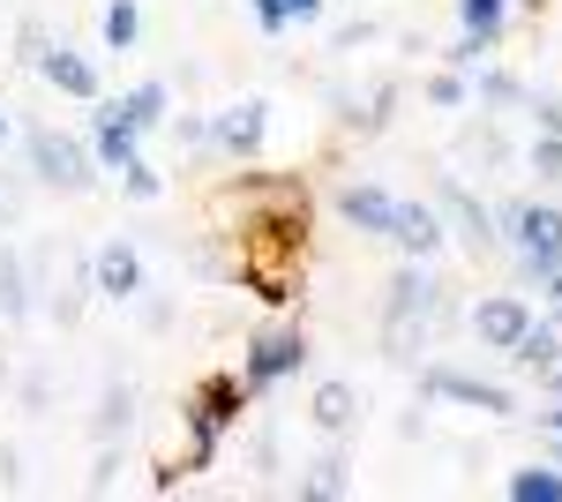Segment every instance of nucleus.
Instances as JSON below:
<instances>
[{
  "label": "nucleus",
  "instance_id": "obj_1",
  "mask_svg": "<svg viewBox=\"0 0 562 502\" xmlns=\"http://www.w3.org/2000/svg\"><path fill=\"white\" fill-rule=\"evenodd\" d=\"M435 323H442V286H435V270L420 255H405L383 293V353L390 360H428Z\"/></svg>",
  "mask_w": 562,
  "mask_h": 502
},
{
  "label": "nucleus",
  "instance_id": "obj_2",
  "mask_svg": "<svg viewBox=\"0 0 562 502\" xmlns=\"http://www.w3.org/2000/svg\"><path fill=\"white\" fill-rule=\"evenodd\" d=\"M256 390L240 376H203L195 382V398L180 405L188 420V472H211L217 465V443H225V427H240V405H248Z\"/></svg>",
  "mask_w": 562,
  "mask_h": 502
},
{
  "label": "nucleus",
  "instance_id": "obj_3",
  "mask_svg": "<svg viewBox=\"0 0 562 502\" xmlns=\"http://www.w3.org/2000/svg\"><path fill=\"white\" fill-rule=\"evenodd\" d=\"M495 233L510 241V255H518V270L540 286L548 270L562 263V210L555 203H532V196H518V203L495 210Z\"/></svg>",
  "mask_w": 562,
  "mask_h": 502
},
{
  "label": "nucleus",
  "instance_id": "obj_4",
  "mask_svg": "<svg viewBox=\"0 0 562 502\" xmlns=\"http://www.w3.org/2000/svg\"><path fill=\"white\" fill-rule=\"evenodd\" d=\"M23 150H31V172H38L45 188H68V196H83L90 180H98V158H90V143H76V135L31 127V135H23Z\"/></svg>",
  "mask_w": 562,
  "mask_h": 502
},
{
  "label": "nucleus",
  "instance_id": "obj_5",
  "mask_svg": "<svg viewBox=\"0 0 562 502\" xmlns=\"http://www.w3.org/2000/svg\"><path fill=\"white\" fill-rule=\"evenodd\" d=\"M307 368V331H256L248 337V353H240V382L248 390H270V382H285V376H301Z\"/></svg>",
  "mask_w": 562,
  "mask_h": 502
},
{
  "label": "nucleus",
  "instance_id": "obj_6",
  "mask_svg": "<svg viewBox=\"0 0 562 502\" xmlns=\"http://www.w3.org/2000/svg\"><path fill=\"white\" fill-rule=\"evenodd\" d=\"M435 210H442V225H458V241L473 255H487V248H503V233H495V210L480 203L473 188L458 180V172H442L435 180Z\"/></svg>",
  "mask_w": 562,
  "mask_h": 502
},
{
  "label": "nucleus",
  "instance_id": "obj_7",
  "mask_svg": "<svg viewBox=\"0 0 562 502\" xmlns=\"http://www.w3.org/2000/svg\"><path fill=\"white\" fill-rule=\"evenodd\" d=\"M420 390L428 398H450L465 413H487V420H518V398L503 382H480V376H458V368H420Z\"/></svg>",
  "mask_w": 562,
  "mask_h": 502
},
{
  "label": "nucleus",
  "instance_id": "obj_8",
  "mask_svg": "<svg viewBox=\"0 0 562 502\" xmlns=\"http://www.w3.org/2000/svg\"><path fill=\"white\" fill-rule=\"evenodd\" d=\"M262 135H270V105H262V98H240V105L211 113V150H217V158H233V166L256 158Z\"/></svg>",
  "mask_w": 562,
  "mask_h": 502
},
{
  "label": "nucleus",
  "instance_id": "obj_9",
  "mask_svg": "<svg viewBox=\"0 0 562 502\" xmlns=\"http://www.w3.org/2000/svg\"><path fill=\"white\" fill-rule=\"evenodd\" d=\"M90 293L113 300V308H128V300H143V248L135 241H105V248L90 255Z\"/></svg>",
  "mask_w": 562,
  "mask_h": 502
},
{
  "label": "nucleus",
  "instance_id": "obj_10",
  "mask_svg": "<svg viewBox=\"0 0 562 502\" xmlns=\"http://www.w3.org/2000/svg\"><path fill=\"white\" fill-rule=\"evenodd\" d=\"M90 158L105 172H121L143 158V127L121 113V98H98V113H90Z\"/></svg>",
  "mask_w": 562,
  "mask_h": 502
},
{
  "label": "nucleus",
  "instance_id": "obj_11",
  "mask_svg": "<svg viewBox=\"0 0 562 502\" xmlns=\"http://www.w3.org/2000/svg\"><path fill=\"white\" fill-rule=\"evenodd\" d=\"M525 323H532V300H525V293H487L473 308V337L487 345V353H510Z\"/></svg>",
  "mask_w": 562,
  "mask_h": 502
},
{
  "label": "nucleus",
  "instance_id": "obj_12",
  "mask_svg": "<svg viewBox=\"0 0 562 502\" xmlns=\"http://www.w3.org/2000/svg\"><path fill=\"white\" fill-rule=\"evenodd\" d=\"M383 241L428 263V255L442 248V210H435V203H405V196H397V210H390V233H383Z\"/></svg>",
  "mask_w": 562,
  "mask_h": 502
},
{
  "label": "nucleus",
  "instance_id": "obj_13",
  "mask_svg": "<svg viewBox=\"0 0 562 502\" xmlns=\"http://www.w3.org/2000/svg\"><path fill=\"white\" fill-rule=\"evenodd\" d=\"M38 76H45L53 90H60V98H83V105H98V98H105V83H98V68H90L83 53H68V45H45Z\"/></svg>",
  "mask_w": 562,
  "mask_h": 502
},
{
  "label": "nucleus",
  "instance_id": "obj_14",
  "mask_svg": "<svg viewBox=\"0 0 562 502\" xmlns=\"http://www.w3.org/2000/svg\"><path fill=\"white\" fill-rule=\"evenodd\" d=\"M390 210H397V196H390V188H375V180L338 188V217H346V225H360V233H375V241L390 233Z\"/></svg>",
  "mask_w": 562,
  "mask_h": 502
},
{
  "label": "nucleus",
  "instance_id": "obj_15",
  "mask_svg": "<svg viewBox=\"0 0 562 502\" xmlns=\"http://www.w3.org/2000/svg\"><path fill=\"white\" fill-rule=\"evenodd\" d=\"M555 360H562V331L548 323V315H532V323L518 331V345H510V368H518V376H548Z\"/></svg>",
  "mask_w": 562,
  "mask_h": 502
},
{
  "label": "nucleus",
  "instance_id": "obj_16",
  "mask_svg": "<svg viewBox=\"0 0 562 502\" xmlns=\"http://www.w3.org/2000/svg\"><path fill=\"white\" fill-rule=\"evenodd\" d=\"M307 420H315L323 435H346L352 420H360V398H352V382H315V398H307Z\"/></svg>",
  "mask_w": 562,
  "mask_h": 502
},
{
  "label": "nucleus",
  "instance_id": "obj_17",
  "mask_svg": "<svg viewBox=\"0 0 562 502\" xmlns=\"http://www.w3.org/2000/svg\"><path fill=\"white\" fill-rule=\"evenodd\" d=\"M31 293H38L31 286V263L15 248H0V323H23L31 315Z\"/></svg>",
  "mask_w": 562,
  "mask_h": 502
},
{
  "label": "nucleus",
  "instance_id": "obj_18",
  "mask_svg": "<svg viewBox=\"0 0 562 502\" xmlns=\"http://www.w3.org/2000/svg\"><path fill=\"white\" fill-rule=\"evenodd\" d=\"M128 427H135V390H128V382H113V390L98 398V413H90V435L113 443V435H128Z\"/></svg>",
  "mask_w": 562,
  "mask_h": 502
},
{
  "label": "nucleus",
  "instance_id": "obj_19",
  "mask_svg": "<svg viewBox=\"0 0 562 502\" xmlns=\"http://www.w3.org/2000/svg\"><path fill=\"white\" fill-rule=\"evenodd\" d=\"M503 495L510 502H562V465H525L503 480Z\"/></svg>",
  "mask_w": 562,
  "mask_h": 502
},
{
  "label": "nucleus",
  "instance_id": "obj_20",
  "mask_svg": "<svg viewBox=\"0 0 562 502\" xmlns=\"http://www.w3.org/2000/svg\"><path fill=\"white\" fill-rule=\"evenodd\" d=\"M98 38L113 45V53H135V38H143V8H135V0H105V15H98Z\"/></svg>",
  "mask_w": 562,
  "mask_h": 502
},
{
  "label": "nucleus",
  "instance_id": "obj_21",
  "mask_svg": "<svg viewBox=\"0 0 562 502\" xmlns=\"http://www.w3.org/2000/svg\"><path fill=\"white\" fill-rule=\"evenodd\" d=\"M121 113L150 135V127H166V113H173V90H166V83H135L128 98H121Z\"/></svg>",
  "mask_w": 562,
  "mask_h": 502
},
{
  "label": "nucleus",
  "instance_id": "obj_22",
  "mask_svg": "<svg viewBox=\"0 0 562 502\" xmlns=\"http://www.w3.org/2000/svg\"><path fill=\"white\" fill-rule=\"evenodd\" d=\"M346 472H352V465L338 458V450H323V458L307 465V480H301V502H330V495H346V488H352Z\"/></svg>",
  "mask_w": 562,
  "mask_h": 502
},
{
  "label": "nucleus",
  "instance_id": "obj_23",
  "mask_svg": "<svg viewBox=\"0 0 562 502\" xmlns=\"http://www.w3.org/2000/svg\"><path fill=\"white\" fill-rule=\"evenodd\" d=\"M458 23H465L473 38L503 45V23H510V0H458Z\"/></svg>",
  "mask_w": 562,
  "mask_h": 502
},
{
  "label": "nucleus",
  "instance_id": "obj_24",
  "mask_svg": "<svg viewBox=\"0 0 562 502\" xmlns=\"http://www.w3.org/2000/svg\"><path fill=\"white\" fill-rule=\"evenodd\" d=\"M465 83H473V98H480V105H525V83L510 76V68H473Z\"/></svg>",
  "mask_w": 562,
  "mask_h": 502
},
{
  "label": "nucleus",
  "instance_id": "obj_25",
  "mask_svg": "<svg viewBox=\"0 0 562 502\" xmlns=\"http://www.w3.org/2000/svg\"><path fill=\"white\" fill-rule=\"evenodd\" d=\"M428 105H442V113H458V105H473V83H465L458 68H442V76H428Z\"/></svg>",
  "mask_w": 562,
  "mask_h": 502
},
{
  "label": "nucleus",
  "instance_id": "obj_26",
  "mask_svg": "<svg viewBox=\"0 0 562 502\" xmlns=\"http://www.w3.org/2000/svg\"><path fill=\"white\" fill-rule=\"evenodd\" d=\"M121 188H128L135 203H158V196H166V180H158V166H150V158H135V166H121Z\"/></svg>",
  "mask_w": 562,
  "mask_h": 502
},
{
  "label": "nucleus",
  "instance_id": "obj_27",
  "mask_svg": "<svg viewBox=\"0 0 562 502\" xmlns=\"http://www.w3.org/2000/svg\"><path fill=\"white\" fill-rule=\"evenodd\" d=\"M525 166L540 172V180H562V135H532V150H525Z\"/></svg>",
  "mask_w": 562,
  "mask_h": 502
},
{
  "label": "nucleus",
  "instance_id": "obj_28",
  "mask_svg": "<svg viewBox=\"0 0 562 502\" xmlns=\"http://www.w3.org/2000/svg\"><path fill=\"white\" fill-rule=\"evenodd\" d=\"M487 53H495V45H487V38H473V31H458V45H450L442 60H450L458 76H473V68H480V60H487Z\"/></svg>",
  "mask_w": 562,
  "mask_h": 502
},
{
  "label": "nucleus",
  "instance_id": "obj_29",
  "mask_svg": "<svg viewBox=\"0 0 562 502\" xmlns=\"http://www.w3.org/2000/svg\"><path fill=\"white\" fill-rule=\"evenodd\" d=\"M248 15H256V31H262V38H285V31H293L278 0H248Z\"/></svg>",
  "mask_w": 562,
  "mask_h": 502
},
{
  "label": "nucleus",
  "instance_id": "obj_30",
  "mask_svg": "<svg viewBox=\"0 0 562 502\" xmlns=\"http://www.w3.org/2000/svg\"><path fill=\"white\" fill-rule=\"evenodd\" d=\"M15 45H23L15 60H31V68H38V60H45V45H53V38H45V23H38V15H31V23L15 31Z\"/></svg>",
  "mask_w": 562,
  "mask_h": 502
},
{
  "label": "nucleus",
  "instance_id": "obj_31",
  "mask_svg": "<svg viewBox=\"0 0 562 502\" xmlns=\"http://www.w3.org/2000/svg\"><path fill=\"white\" fill-rule=\"evenodd\" d=\"M113 472H121L113 443H98V465H90V495H105V488H113Z\"/></svg>",
  "mask_w": 562,
  "mask_h": 502
},
{
  "label": "nucleus",
  "instance_id": "obj_32",
  "mask_svg": "<svg viewBox=\"0 0 562 502\" xmlns=\"http://www.w3.org/2000/svg\"><path fill=\"white\" fill-rule=\"evenodd\" d=\"M532 121H540V135H562V98H532Z\"/></svg>",
  "mask_w": 562,
  "mask_h": 502
},
{
  "label": "nucleus",
  "instance_id": "obj_33",
  "mask_svg": "<svg viewBox=\"0 0 562 502\" xmlns=\"http://www.w3.org/2000/svg\"><path fill=\"white\" fill-rule=\"evenodd\" d=\"M540 293H548V323H555V331H562V263H555V270H548V278H540Z\"/></svg>",
  "mask_w": 562,
  "mask_h": 502
},
{
  "label": "nucleus",
  "instance_id": "obj_34",
  "mask_svg": "<svg viewBox=\"0 0 562 502\" xmlns=\"http://www.w3.org/2000/svg\"><path fill=\"white\" fill-rule=\"evenodd\" d=\"M278 8H285V23H315V15H323L330 0H278Z\"/></svg>",
  "mask_w": 562,
  "mask_h": 502
},
{
  "label": "nucleus",
  "instance_id": "obj_35",
  "mask_svg": "<svg viewBox=\"0 0 562 502\" xmlns=\"http://www.w3.org/2000/svg\"><path fill=\"white\" fill-rule=\"evenodd\" d=\"M540 435H548V450H555V458H562V398H555V405H548V413H540Z\"/></svg>",
  "mask_w": 562,
  "mask_h": 502
},
{
  "label": "nucleus",
  "instance_id": "obj_36",
  "mask_svg": "<svg viewBox=\"0 0 562 502\" xmlns=\"http://www.w3.org/2000/svg\"><path fill=\"white\" fill-rule=\"evenodd\" d=\"M375 38V23H346V31H338V53H352V45H368Z\"/></svg>",
  "mask_w": 562,
  "mask_h": 502
},
{
  "label": "nucleus",
  "instance_id": "obj_37",
  "mask_svg": "<svg viewBox=\"0 0 562 502\" xmlns=\"http://www.w3.org/2000/svg\"><path fill=\"white\" fill-rule=\"evenodd\" d=\"M15 217H23V203H15V188L0 180V225H15Z\"/></svg>",
  "mask_w": 562,
  "mask_h": 502
},
{
  "label": "nucleus",
  "instance_id": "obj_38",
  "mask_svg": "<svg viewBox=\"0 0 562 502\" xmlns=\"http://www.w3.org/2000/svg\"><path fill=\"white\" fill-rule=\"evenodd\" d=\"M540 390H548V398H562V360L548 368V376H540Z\"/></svg>",
  "mask_w": 562,
  "mask_h": 502
},
{
  "label": "nucleus",
  "instance_id": "obj_39",
  "mask_svg": "<svg viewBox=\"0 0 562 502\" xmlns=\"http://www.w3.org/2000/svg\"><path fill=\"white\" fill-rule=\"evenodd\" d=\"M8 135H15V121H8V113H0V150H8Z\"/></svg>",
  "mask_w": 562,
  "mask_h": 502
}]
</instances>
